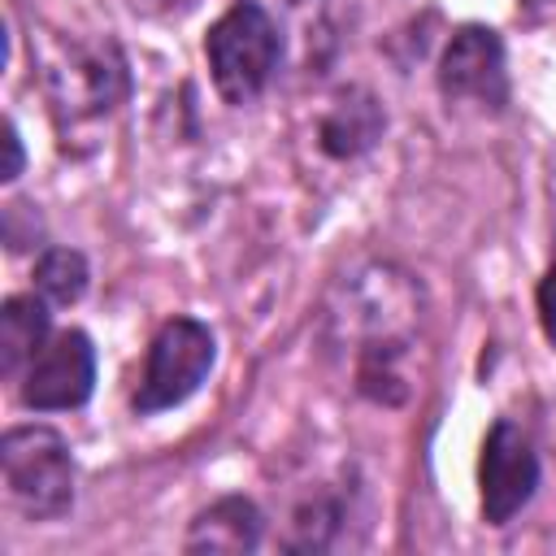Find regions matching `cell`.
Instances as JSON below:
<instances>
[{
    "mask_svg": "<svg viewBox=\"0 0 556 556\" xmlns=\"http://www.w3.org/2000/svg\"><path fill=\"white\" fill-rule=\"evenodd\" d=\"M0 473L4 500L30 521H52L74 504V460L65 439L48 426L9 430L0 443Z\"/></svg>",
    "mask_w": 556,
    "mask_h": 556,
    "instance_id": "6da1fadb",
    "label": "cell"
},
{
    "mask_svg": "<svg viewBox=\"0 0 556 556\" xmlns=\"http://www.w3.org/2000/svg\"><path fill=\"white\" fill-rule=\"evenodd\" d=\"M204 52H208V70H213L217 91L230 104H248L252 96H261V87L278 70L282 39H278L274 17L256 0H239L213 22Z\"/></svg>",
    "mask_w": 556,
    "mask_h": 556,
    "instance_id": "7a4b0ae2",
    "label": "cell"
},
{
    "mask_svg": "<svg viewBox=\"0 0 556 556\" xmlns=\"http://www.w3.org/2000/svg\"><path fill=\"white\" fill-rule=\"evenodd\" d=\"M213 334L204 321L195 317H174L156 330L152 348H148V365L135 391V408L139 413H161L182 404L213 369Z\"/></svg>",
    "mask_w": 556,
    "mask_h": 556,
    "instance_id": "3957f363",
    "label": "cell"
},
{
    "mask_svg": "<svg viewBox=\"0 0 556 556\" xmlns=\"http://www.w3.org/2000/svg\"><path fill=\"white\" fill-rule=\"evenodd\" d=\"M48 87L61 117L91 122V117H104L126 96V61L109 39L78 43L48 70Z\"/></svg>",
    "mask_w": 556,
    "mask_h": 556,
    "instance_id": "277c9868",
    "label": "cell"
},
{
    "mask_svg": "<svg viewBox=\"0 0 556 556\" xmlns=\"http://www.w3.org/2000/svg\"><path fill=\"white\" fill-rule=\"evenodd\" d=\"M96 382V352L83 330L52 334L35 361L22 369V404L26 408H78Z\"/></svg>",
    "mask_w": 556,
    "mask_h": 556,
    "instance_id": "5b68a950",
    "label": "cell"
},
{
    "mask_svg": "<svg viewBox=\"0 0 556 556\" xmlns=\"http://www.w3.org/2000/svg\"><path fill=\"white\" fill-rule=\"evenodd\" d=\"M539 486V456L513 421H495L482 443V513L491 526L513 521Z\"/></svg>",
    "mask_w": 556,
    "mask_h": 556,
    "instance_id": "8992f818",
    "label": "cell"
},
{
    "mask_svg": "<svg viewBox=\"0 0 556 556\" xmlns=\"http://www.w3.org/2000/svg\"><path fill=\"white\" fill-rule=\"evenodd\" d=\"M439 87L452 100H478V104H504L508 96V74H504V43L486 26H465L452 35L443 65H439Z\"/></svg>",
    "mask_w": 556,
    "mask_h": 556,
    "instance_id": "52a82bcc",
    "label": "cell"
},
{
    "mask_svg": "<svg viewBox=\"0 0 556 556\" xmlns=\"http://www.w3.org/2000/svg\"><path fill=\"white\" fill-rule=\"evenodd\" d=\"M261 543V513L243 495H226L208 504L187 534L191 552H252Z\"/></svg>",
    "mask_w": 556,
    "mask_h": 556,
    "instance_id": "ba28073f",
    "label": "cell"
},
{
    "mask_svg": "<svg viewBox=\"0 0 556 556\" xmlns=\"http://www.w3.org/2000/svg\"><path fill=\"white\" fill-rule=\"evenodd\" d=\"M48 343V308L35 295H13L0 308V369L13 378L22 374L35 352Z\"/></svg>",
    "mask_w": 556,
    "mask_h": 556,
    "instance_id": "9c48e42d",
    "label": "cell"
},
{
    "mask_svg": "<svg viewBox=\"0 0 556 556\" xmlns=\"http://www.w3.org/2000/svg\"><path fill=\"white\" fill-rule=\"evenodd\" d=\"M382 130V113L369 91H343L334 109L321 122V148L330 156H356L365 152Z\"/></svg>",
    "mask_w": 556,
    "mask_h": 556,
    "instance_id": "30bf717a",
    "label": "cell"
},
{
    "mask_svg": "<svg viewBox=\"0 0 556 556\" xmlns=\"http://www.w3.org/2000/svg\"><path fill=\"white\" fill-rule=\"evenodd\" d=\"M35 287L48 304H74L87 291V261L74 248H48L35 265Z\"/></svg>",
    "mask_w": 556,
    "mask_h": 556,
    "instance_id": "8fae6325",
    "label": "cell"
},
{
    "mask_svg": "<svg viewBox=\"0 0 556 556\" xmlns=\"http://www.w3.org/2000/svg\"><path fill=\"white\" fill-rule=\"evenodd\" d=\"M539 321H543V334L556 343V265L539 282Z\"/></svg>",
    "mask_w": 556,
    "mask_h": 556,
    "instance_id": "7c38bea8",
    "label": "cell"
},
{
    "mask_svg": "<svg viewBox=\"0 0 556 556\" xmlns=\"http://www.w3.org/2000/svg\"><path fill=\"white\" fill-rule=\"evenodd\" d=\"M4 152H9V161H4L0 178L9 182V178H17V174H22V143H17V126H13V122H4Z\"/></svg>",
    "mask_w": 556,
    "mask_h": 556,
    "instance_id": "4fadbf2b",
    "label": "cell"
},
{
    "mask_svg": "<svg viewBox=\"0 0 556 556\" xmlns=\"http://www.w3.org/2000/svg\"><path fill=\"white\" fill-rule=\"evenodd\" d=\"M135 9H143V13H169V9H182V4H191V0H130Z\"/></svg>",
    "mask_w": 556,
    "mask_h": 556,
    "instance_id": "5bb4252c",
    "label": "cell"
}]
</instances>
